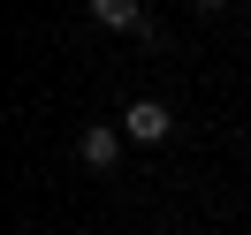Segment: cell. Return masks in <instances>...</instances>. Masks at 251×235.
<instances>
[{
	"instance_id": "6da1fadb",
	"label": "cell",
	"mask_w": 251,
	"mask_h": 235,
	"mask_svg": "<svg viewBox=\"0 0 251 235\" xmlns=\"http://www.w3.org/2000/svg\"><path fill=\"white\" fill-rule=\"evenodd\" d=\"M122 137L129 144H168L175 137V114L160 107V99H129V107H122Z\"/></svg>"
},
{
	"instance_id": "7a4b0ae2",
	"label": "cell",
	"mask_w": 251,
	"mask_h": 235,
	"mask_svg": "<svg viewBox=\"0 0 251 235\" xmlns=\"http://www.w3.org/2000/svg\"><path fill=\"white\" fill-rule=\"evenodd\" d=\"M122 122H92V129H84V137H76V159H84V167H114V159H122Z\"/></svg>"
},
{
	"instance_id": "3957f363",
	"label": "cell",
	"mask_w": 251,
	"mask_h": 235,
	"mask_svg": "<svg viewBox=\"0 0 251 235\" xmlns=\"http://www.w3.org/2000/svg\"><path fill=\"white\" fill-rule=\"evenodd\" d=\"M84 8H92V23H107V31H152V23H145V0H84Z\"/></svg>"
},
{
	"instance_id": "277c9868",
	"label": "cell",
	"mask_w": 251,
	"mask_h": 235,
	"mask_svg": "<svg viewBox=\"0 0 251 235\" xmlns=\"http://www.w3.org/2000/svg\"><path fill=\"white\" fill-rule=\"evenodd\" d=\"M198 8H228V0H198Z\"/></svg>"
},
{
	"instance_id": "5b68a950",
	"label": "cell",
	"mask_w": 251,
	"mask_h": 235,
	"mask_svg": "<svg viewBox=\"0 0 251 235\" xmlns=\"http://www.w3.org/2000/svg\"><path fill=\"white\" fill-rule=\"evenodd\" d=\"M244 8H251V0H244Z\"/></svg>"
}]
</instances>
